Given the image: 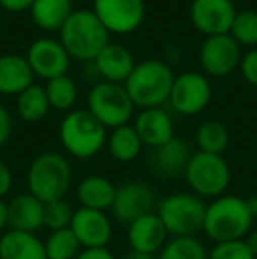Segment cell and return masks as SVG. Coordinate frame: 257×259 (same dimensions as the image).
I'll list each match as a JSON object with an SVG mask.
<instances>
[{
	"label": "cell",
	"instance_id": "obj_5",
	"mask_svg": "<svg viewBox=\"0 0 257 259\" xmlns=\"http://www.w3.org/2000/svg\"><path fill=\"white\" fill-rule=\"evenodd\" d=\"M173 81L175 74L166 62L148 58L136 64L124 87L134 106L148 109L162 108V104L168 103Z\"/></svg>",
	"mask_w": 257,
	"mask_h": 259
},
{
	"label": "cell",
	"instance_id": "obj_16",
	"mask_svg": "<svg viewBox=\"0 0 257 259\" xmlns=\"http://www.w3.org/2000/svg\"><path fill=\"white\" fill-rule=\"evenodd\" d=\"M169 235L155 211L136 219L127 226V243L130 250L157 256L168 243Z\"/></svg>",
	"mask_w": 257,
	"mask_h": 259
},
{
	"label": "cell",
	"instance_id": "obj_20",
	"mask_svg": "<svg viewBox=\"0 0 257 259\" xmlns=\"http://www.w3.org/2000/svg\"><path fill=\"white\" fill-rule=\"evenodd\" d=\"M35 74L27 58L21 55H2L0 57V94L20 96L25 89L34 85Z\"/></svg>",
	"mask_w": 257,
	"mask_h": 259
},
{
	"label": "cell",
	"instance_id": "obj_9",
	"mask_svg": "<svg viewBox=\"0 0 257 259\" xmlns=\"http://www.w3.org/2000/svg\"><path fill=\"white\" fill-rule=\"evenodd\" d=\"M212 101V85L201 72L187 71L175 76L169 101L171 108L183 116L199 115Z\"/></svg>",
	"mask_w": 257,
	"mask_h": 259
},
{
	"label": "cell",
	"instance_id": "obj_41",
	"mask_svg": "<svg viewBox=\"0 0 257 259\" xmlns=\"http://www.w3.org/2000/svg\"><path fill=\"white\" fill-rule=\"evenodd\" d=\"M245 201H247V208L252 213V217L257 219V196H248V198H245Z\"/></svg>",
	"mask_w": 257,
	"mask_h": 259
},
{
	"label": "cell",
	"instance_id": "obj_39",
	"mask_svg": "<svg viewBox=\"0 0 257 259\" xmlns=\"http://www.w3.org/2000/svg\"><path fill=\"white\" fill-rule=\"evenodd\" d=\"M9 229V206L7 201L0 199V235Z\"/></svg>",
	"mask_w": 257,
	"mask_h": 259
},
{
	"label": "cell",
	"instance_id": "obj_37",
	"mask_svg": "<svg viewBox=\"0 0 257 259\" xmlns=\"http://www.w3.org/2000/svg\"><path fill=\"white\" fill-rule=\"evenodd\" d=\"M34 0H0V7L9 13H23V11H30Z\"/></svg>",
	"mask_w": 257,
	"mask_h": 259
},
{
	"label": "cell",
	"instance_id": "obj_24",
	"mask_svg": "<svg viewBox=\"0 0 257 259\" xmlns=\"http://www.w3.org/2000/svg\"><path fill=\"white\" fill-rule=\"evenodd\" d=\"M30 14L41 30L60 32L67 18L72 14V0H34Z\"/></svg>",
	"mask_w": 257,
	"mask_h": 259
},
{
	"label": "cell",
	"instance_id": "obj_2",
	"mask_svg": "<svg viewBox=\"0 0 257 259\" xmlns=\"http://www.w3.org/2000/svg\"><path fill=\"white\" fill-rule=\"evenodd\" d=\"M72 166L59 152H42L27 169V192L46 203L65 199L72 187Z\"/></svg>",
	"mask_w": 257,
	"mask_h": 259
},
{
	"label": "cell",
	"instance_id": "obj_29",
	"mask_svg": "<svg viewBox=\"0 0 257 259\" xmlns=\"http://www.w3.org/2000/svg\"><path fill=\"white\" fill-rule=\"evenodd\" d=\"M44 90L52 109H57V111H72L78 101V87L67 74L46 81Z\"/></svg>",
	"mask_w": 257,
	"mask_h": 259
},
{
	"label": "cell",
	"instance_id": "obj_33",
	"mask_svg": "<svg viewBox=\"0 0 257 259\" xmlns=\"http://www.w3.org/2000/svg\"><path fill=\"white\" fill-rule=\"evenodd\" d=\"M208 259H257L245 240H231V242L213 243L208 250Z\"/></svg>",
	"mask_w": 257,
	"mask_h": 259
},
{
	"label": "cell",
	"instance_id": "obj_15",
	"mask_svg": "<svg viewBox=\"0 0 257 259\" xmlns=\"http://www.w3.org/2000/svg\"><path fill=\"white\" fill-rule=\"evenodd\" d=\"M25 58L30 64L34 74L46 81L67 74L71 65V57L65 52L62 42L49 37L35 39L28 46Z\"/></svg>",
	"mask_w": 257,
	"mask_h": 259
},
{
	"label": "cell",
	"instance_id": "obj_12",
	"mask_svg": "<svg viewBox=\"0 0 257 259\" xmlns=\"http://www.w3.org/2000/svg\"><path fill=\"white\" fill-rule=\"evenodd\" d=\"M197 58L206 74L222 78L240 67L241 46L229 34L212 35L202 41Z\"/></svg>",
	"mask_w": 257,
	"mask_h": 259
},
{
	"label": "cell",
	"instance_id": "obj_40",
	"mask_svg": "<svg viewBox=\"0 0 257 259\" xmlns=\"http://www.w3.org/2000/svg\"><path fill=\"white\" fill-rule=\"evenodd\" d=\"M245 242H247V245L250 247V250L257 256V229H252L250 233H248L247 236H245Z\"/></svg>",
	"mask_w": 257,
	"mask_h": 259
},
{
	"label": "cell",
	"instance_id": "obj_25",
	"mask_svg": "<svg viewBox=\"0 0 257 259\" xmlns=\"http://www.w3.org/2000/svg\"><path fill=\"white\" fill-rule=\"evenodd\" d=\"M106 147L110 155L117 162H132L139 157L144 145L141 138L137 136L136 129L130 123H127V125L111 129V133L108 134Z\"/></svg>",
	"mask_w": 257,
	"mask_h": 259
},
{
	"label": "cell",
	"instance_id": "obj_17",
	"mask_svg": "<svg viewBox=\"0 0 257 259\" xmlns=\"http://www.w3.org/2000/svg\"><path fill=\"white\" fill-rule=\"evenodd\" d=\"M132 127L136 129L137 136L141 138L143 145L153 148V150L175 138L173 118L162 108L141 109L136 115V118H134Z\"/></svg>",
	"mask_w": 257,
	"mask_h": 259
},
{
	"label": "cell",
	"instance_id": "obj_10",
	"mask_svg": "<svg viewBox=\"0 0 257 259\" xmlns=\"http://www.w3.org/2000/svg\"><path fill=\"white\" fill-rule=\"evenodd\" d=\"M93 14L110 34H132L144 21V0H93Z\"/></svg>",
	"mask_w": 257,
	"mask_h": 259
},
{
	"label": "cell",
	"instance_id": "obj_1",
	"mask_svg": "<svg viewBox=\"0 0 257 259\" xmlns=\"http://www.w3.org/2000/svg\"><path fill=\"white\" fill-rule=\"evenodd\" d=\"M254 221L245 198L224 194L206 205L202 233L213 243L243 240L254 229Z\"/></svg>",
	"mask_w": 257,
	"mask_h": 259
},
{
	"label": "cell",
	"instance_id": "obj_35",
	"mask_svg": "<svg viewBox=\"0 0 257 259\" xmlns=\"http://www.w3.org/2000/svg\"><path fill=\"white\" fill-rule=\"evenodd\" d=\"M11 134H13V116L6 106L0 104V147L9 141Z\"/></svg>",
	"mask_w": 257,
	"mask_h": 259
},
{
	"label": "cell",
	"instance_id": "obj_23",
	"mask_svg": "<svg viewBox=\"0 0 257 259\" xmlns=\"http://www.w3.org/2000/svg\"><path fill=\"white\" fill-rule=\"evenodd\" d=\"M0 259H46L44 240L35 233L7 229L0 235Z\"/></svg>",
	"mask_w": 257,
	"mask_h": 259
},
{
	"label": "cell",
	"instance_id": "obj_28",
	"mask_svg": "<svg viewBox=\"0 0 257 259\" xmlns=\"http://www.w3.org/2000/svg\"><path fill=\"white\" fill-rule=\"evenodd\" d=\"M157 259H208V249L197 236H175L162 247Z\"/></svg>",
	"mask_w": 257,
	"mask_h": 259
},
{
	"label": "cell",
	"instance_id": "obj_11",
	"mask_svg": "<svg viewBox=\"0 0 257 259\" xmlns=\"http://www.w3.org/2000/svg\"><path fill=\"white\" fill-rule=\"evenodd\" d=\"M155 206L157 196L153 189L141 180H130L117 187L115 201L110 211L118 222L129 226L136 219L155 211Z\"/></svg>",
	"mask_w": 257,
	"mask_h": 259
},
{
	"label": "cell",
	"instance_id": "obj_42",
	"mask_svg": "<svg viewBox=\"0 0 257 259\" xmlns=\"http://www.w3.org/2000/svg\"><path fill=\"white\" fill-rule=\"evenodd\" d=\"M124 259H157V256H153V254H143V252H134V250H129Z\"/></svg>",
	"mask_w": 257,
	"mask_h": 259
},
{
	"label": "cell",
	"instance_id": "obj_30",
	"mask_svg": "<svg viewBox=\"0 0 257 259\" xmlns=\"http://www.w3.org/2000/svg\"><path fill=\"white\" fill-rule=\"evenodd\" d=\"M81 250V245L71 229L49 231L44 240L46 259H76Z\"/></svg>",
	"mask_w": 257,
	"mask_h": 259
},
{
	"label": "cell",
	"instance_id": "obj_6",
	"mask_svg": "<svg viewBox=\"0 0 257 259\" xmlns=\"http://www.w3.org/2000/svg\"><path fill=\"white\" fill-rule=\"evenodd\" d=\"M206 203L194 192H173L161 198L155 213L164 224L169 238L175 236H195L202 231Z\"/></svg>",
	"mask_w": 257,
	"mask_h": 259
},
{
	"label": "cell",
	"instance_id": "obj_36",
	"mask_svg": "<svg viewBox=\"0 0 257 259\" xmlns=\"http://www.w3.org/2000/svg\"><path fill=\"white\" fill-rule=\"evenodd\" d=\"M13 189V171L4 160H0V199H4Z\"/></svg>",
	"mask_w": 257,
	"mask_h": 259
},
{
	"label": "cell",
	"instance_id": "obj_3",
	"mask_svg": "<svg viewBox=\"0 0 257 259\" xmlns=\"http://www.w3.org/2000/svg\"><path fill=\"white\" fill-rule=\"evenodd\" d=\"M60 42L71 58L93 62L95 57L110 45V32L106 30L93 11H72L60 28Z\"/></svg>",
	"mask_w": 257,
	"mask_h": 259
},
{
	"label": "cell",
	"instance_id": "obj_19",
	"mask_svg": "<svg viewBox=\"0 0 257 259\" xmlns=\"http://www.w3.org/2000/svg\"><path fill=\"white\" fill-rule=\"evenodd\" d=\"M93 67H95L97 74L110 83H120L124 85L127 78L136 67L132 55L125 46L122 45H108L93 60Z\"/></svg>",
	"mask_w": 257,
	"mask_h": 259
},
{
	"label": "cell",
	"instance_id": "obj_8",
	"mask_svg": "<svg viewBox=\"0 0 257 259\" xmlns=\"http://www.w3.org/2000/svg\"><path fill=\"white\" fill-rule=\"evenodd\" d=\"M134 103L120 83L99 81L86 96V109L106 129L127 125L134 115Z\"/></svg>",
	"mask_w": 257,
	"mask_h": 259
},
{
	"label": "cell",
	"instance_id": "obj_7",
	"mask_svg": "<svg viewBox=\"0 0 257 259\" xmlns=\"http://www.w3.org/2000/svg\"><path fill=\"white\" fill-rule=\"evenodd\" d=\"M183 177L190 192L201 199H215L227 194L231 185V167L222 155L197 150L190 157Z\"/></svg>",
	"mask_w": 257,
	"mask_h": 259
},
{
	"label": "cell",
	"instance_id": "obj_14",
	"mask_svg": "<svg viewBox=\"0 0 257 259\" xmlns=\"http://www.w3.org/2000/svg\"><path fill=\"white\" fill-rule=\"evenodd\" d=\"M236 13L233 0H192L190 4V21L206 37L229 34Z\"/></svg>",
	"mask_w": 257,
	"mask_h": 259
},
{
	"label": "cell",
	"instance_id": "obj_22",
	"mask_svg": "<svg viewBox=\"0 0 257 259\" xmlns=\"http://www.w3.org/2000/svg\"><path fill=\"white\" fill-rule=\"evenodd\" d=\"M192 152L190 147L180 138H173L162 147L155 148L151 154V167L157 171L161 177L175 178L185 173V167L189 164Z\"/></svg>",
	"mask_w": 257,
	"mask_h": 259
},
{
	"label": "cell",
	"instance_id": "obj_26",
	"mask_svg": "<svg viewBox=\"0 0 257 259\" xmlns=\"http://www.w3.org/2000/svg\"><path fill=\"white\" fill-rule=\"evenodd\" d=\"M49 109H52V106H49L44 87L37 85V83L30 85L20 96H16L18 116L28 123L41 122L42 118L48 116Z\"/></svg>",
	"mask_w": 257,
	"mask_h": 259
},
{
	"label": "cell",
	"instance_id": "obj_43",
	"mask_svg": "<svg viewBox=\"0 0 257 259\" xmlns=\"http://www.w3.org/2000/svg\"><path fill=\"white\" fill-rule=\"evenodd\" d=\"M72 2H74V0H72Z\"/></svg>",
	"mask_w": 257,
	"mask_h": 259
},
{
	"label": "cell",
	"instance_id": "obj_18",
	"mask_svg": "<svg viewBox=\"0 0 257 259\" xmlns=\"http://www.w3.org/2000/svg\"><path fill=\"white\" fill-rule=\"evenodd\" d=\"M9 229L37 235L44 228V203L30 192L14 196L9 203Z\"/></svg>",
	"mask_w": 257,
	"mask_h": 259
},
{
	"label": "cell",
	"instance_id": "obj_4",
	"mask_svg": "<svg viewBox=\"0 0 257 259\" xmlns=\"http://www.w3.org/2000/svg\"><path fill=\"white\" fill-rule=\"evenodd\" d=\"M59 138L72 159L88 160L106 147L108 129L88 109H72L60 122Z\"/></svg>",
	"mask_w": 257,
	"mask_h": 259
},
{
	"label": "cell",
	"instance_id": "obj_38",
	"mask_svg": "<svg viewBox=\"0 0 257 259\" xmlns=\"http://www.w3.org/2000/svg\"><path fill=\"white\" fill-rule=\"evenodd\" d=\"M76 259H118L110 249H83Z\"/></svg>",
	"mask_w": 257,
	"mask_h": 259
},
{
	"label": "cell",
	"instance_id": "obj_34",
	"mask_svg": "<svg viewBox=\"0 0 257 259\" xmlns=\"http://www.w3.org/2000/svg\"><path fill=\"white\" fill-rule=\"evenodd\" d=\"M240 69L245 81L252 87H257V48H252L250 52L243 55L240 62Z\"/></svg>",
	"mask_w": 257,
	"mask_h": 259
},
{
	"label": "cell",
	"instance_id": "obj_32",
	"mask_svg": "<svg viewBox=\"0 0 257 259\" xmlns=\"http://www.w3.org/2000/svg\"><path fill=\"white\" fill-rule=\"evenodd\" d=\"M72 213L74 208L67 199H59L44 205V228L49 231H59V229H69L71 228Z\"/></svg>",
	"mask_w": 257,
	"mask_h": 259
},
{
	"label": "cell",
	"instance_id": "obj_31",
	"mask_svg": "<svg viewBox=\"0 0 257 259\" xmlns=\"http://www.w3.org/2000/svg\"><path fill=\"white\" fill-rule=\"evenodd\" d=\"M229 35L240 46L257 48V11H238L231 25Z\"/></svg>",
	"mask_w": 257,
	"mask_h": 259
},
{
	"label": "cell",
	"instance_id": "obj_27",
	"mask_svg": "<svg viewBox=\"0 0 257 259\" xmlns=\"http://www.w3.org/2000/svg\"><path fill=\"white\" fill-rule=\"evenodd\" d=\"M195 145L199 152L222 155L229 147V131L219 120H208L195 131Z\"/></svg>",
	"mask_w": 257,
	"mask_h": 259
},
{
	"label": "cell",
	"instance_id": "obj_13",
	"mask_svg": "<svg viewBox=\"0 0 257 259\" xmlns=\"http://www.w3.org/2000/svg\"><path fill=\"white\" fill-rule=\"evenodd\" d=\"M69 229L76 236L81 249H106L113 238V222L102 210L76 208Z\"/></svg>",
	"mask_w": 257,
	"mask_h": 259
},
{
	"label": "cell",
	"instance_id": "obj_21",
	"mask_svg": "<svg viewBox=\"0 0 257 259\" xmlns=\"http://www.w3.org/2000/svg\"><path fill=\"white\" fill-rule=\"evenodd\" d=\"M117 194V185L102 175H88L76 185V199L79 206L92 210H111Z\"/></svg>",
	"mask_w": 257,
	"mask_h": 259
}]
</instances>
